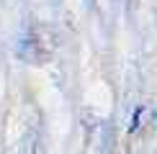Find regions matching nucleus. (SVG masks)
I'll use <instances>...</instances> for the list:
<instances>
[{"label": "nucleus", "instance_id": "obj_1", "mask_svg": "<svg viewBox=\"0 0 157 154\" xmlns=\"http://www.w3.org/2000/svg\"><path fill=\"white\" fill-rule=\"evenodd\" d=\"M139 121H142V108H136V113H134V118H132V131L139 128Z\"/></svg>", "mask_w": 157, "mask_h": 154}]
</instances>
